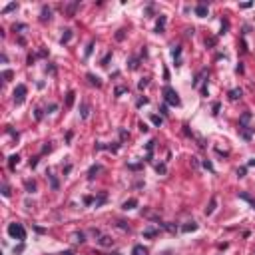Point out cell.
<instances>
[{
    "label": "cell",
    "instance_id": "4fadbf2b",
    "mask_svg": "<svg viewBox=\"0 0 255 255\" xmlns=\"http://www.w3.org/2000/svg\"><path fill=\"white\" fill-rule=\"evenodd\" d=\"M195 229H198V223H195V221H189L188 225L181 227V231H185V233H189V231H195Z\"/></svg>",
    "mask_w": 255,
    "mask_h": 255
},
{
    "label": "cell",
    "instance_id": "30bf717a",
    "mask_svg": "<svg viewBox=\"0 0 255 255\" xmlns=\"http://www.w3.org/2000/svg\"><path fill=\"white\" fill-rule=\"evenodd\" d=\"M215 205H217V198H211V201H209V207H205V215H211V213L215 211Z\"/></svg>",
    "mask_w": 255,
    "mask_h": 255
},
{
    "label": "cell",
    "instance_id": "ac0fdd59",
    "mask_svg": "<svg viewBox=\"0 0 255 255\" xmlns=\"http://www.w3.org/2000/svg\"><path fill=\"white\" fill-rule=\"evenodd\" d=\"M88 80H90V84H94V86H102L100 78H98V76H94V74H88Z\"/></svg>",
    "mask_w": 255,
    "mask_h": 255
},
{
    "label": "cell",
    "instance_id": "3957f363",
    "mask_svg": "<svg viewBox=\"0 0 255 255\" xmlns=\"http://www.w3.org/2000/svg\"><path fill=\"white\" fill-rule=\"evenodd\" d=\"M24 96H26V86L24 84H18L14 90V102L16 104H22L24 102Z\"/></svg>",
    "mask_w": 255,
    "mask_h": 255
},
{
    "label": "cell",
    "instance_id": "d590c367",
    "mask_svg": "<svg viewBox=\"0 0 255 255\" xmlns=\"http://www.w3.org/2000/svg\"><path fill=\"white\" fill-rule=\"evenodd\" d=\"M110 58H112V54H106V56H104V60H102V66H106V64H108V60H110Z\"/></svg>",
    "mask_w": 255,
    "mask_h": 255
},
{
    "label": "cell",
    "instance_id": "f546056e",
    "mask_svg": "<svg viewBox=\"0 0 255 255\" xmlns=\"http://www.w3.org/2000/svg\"><path fill=\"white\" fill-rule=\"evenodd\" d=\"M148 84H149V80H148V78H144V80H142V82L138 84V88H140V90H144V88L148 86Z\"/></svg>",
    "mask_w": 255,
    "mask_h": 255
},
{
    "label": "cell",
    "instance_id": "ffe728a7",
    "mask_svg": "<svg viewBox=\"0 0 255 255\" xmlns=\"http://www.w3.org/2000/svg\"><path fill=\"white\" fill-rule=\"evenodd\" d=\"M158 233H159L158 229H145L144 231V237H145V239H149V237H155Z\"/></svg>",
    "mask_w": 255,
    "mask_h": 255
},
{
    "label": "cell",
    "instance_id": "4dcf8cb0",
    "mask_svg": "<svg viewBox=\"0 0 255 255\" xmlns=\"http://www.w3.org/2000/svg\"><path fill=\"white\" fill-rule=\"evenodd\" d=\"M148 98H140V100H138V108H142V106H145V104H148Z\"/></svg>",
    "mask_w": 255,
    "mask_h": 255
},
{
    "label": "cell",
    "instance_id": "484cf974",
    "mask_svg": "<svg viewBox=\"0 0 255 255\" xmlns=\"http://www.w3.org/2000/svg\"><path fill=\"white\" fill-rule=\"evenodd\" d=\"M179 54H181V46H175V48L172 50V56L173 58H179Z\"/></svg>",
    "mask_w": 255,
    "mask_h": 255
},
{
    "label": "cell",
    "instance_id": "5b68a950",
    "mask_svg": "<svg viewBox=\"0 0 255 255\" xmlns=\"http://www.w3.org/2000/svg\"><path fill=\"white\" fill-rule=\"evenodd\" d=\"M239 134L245 138V140H251L253 138V128L251 126H247V128H243V126H239Z\"/></svg>",
    "mask_w": 255,
    "mask_h": 255
},
{
    "label": "cell",
    "instance_id": "60d3db41",
    "mask_svg": "<svg viewBox=\"0 0 255 255\" xmlns=\"http://www.w3.org/2000/svg\"><path fill=\"white\" fill-rule=\"evenodd\" d=\"M155 169H158L159 173H165V165H155Z\"/></svg>",
    "mask_w": 255,
    "mask_h": 255
},
{
    "label": "cell",
    "instance_id": "8d00e7d4",
    "mask_svg": "<svg viewBox=\"0 0 255 255\" xmlns=\"http://www.w3.org/2000/svg\"><path fill=\"white\" fill-rule=\"evenodd\" d=\"M130 68H132V70H136V68H138V60H136V58L130 62Z\"/></svg>",
    "mask_w": 255,
    "mask_h": 255
},
{
    "label": "cell",
    "instance_id": "e0dca14e",
    "mask_svg": "<svg viewBox=\"0 0 255 255\" xmlns=\"http://www.w3.org/2000/svg\"><path fill=\"white\" fill-rule=\"evenodd\" d=\"M70 38H72V30H64V36L60 38V42L66 44V42H70Z\"/></svg>",
    "mask_w": 255,
    "mask_h": 255
},
{
    "label": "cell",
    "instance_id": "7dc6e473",
    "mask_svg": "<svg viewBox=\"0 0 255 255\" xmlns=\"http://www.w3.org/2000/svg\"><path fill=\"white\" fill-rule=\"evenodd\" d=\"M62 255H74V253H72V251H66V253H62Z\"/></svg>",
    "mask_w": 255,
    "mask_h": 255
},
{
    "label": "cell",
    "instance_id": "9c48e42d",
    "mask_svg": "<svg viewBox=\"0 0 255 255\" xmlns=\"http://www.w3.org/2000/svg\"><path fill=\"white\" fill-rule=\"evenodd\" d=\"M136 205H138V199H136V198H132V199H128V201L122 203V207H124V209H134Z\"/></svg>",
    "mask_w": 255,
    "mask_h": 255
},
{
    "label": "cell",
    "instance_id": "e575fe53",
    "mask_svg": "<svg viewBox=\"0 0 255 255\" xmlns=\"http://www.w3.org/2000/svg\"><path fill=\"white\" fill-rule=\"evenodd\" d=\"M219 108H221V106H219V102H215V104H213V114H219Z\"/></svg>",
    "mask_w": 255,
    "mask_h": 255
},
{
    "label": "cell",
    "instance_id": "f6af8a7d",
    "mask_svg": "<svg viewBox=\"0 0 255 255\" xmlns=\"http://www.w3.org/2000/svg\"><path fill=\"white\" fill-rule=\"evenodd\" d=\"M162 114H164V116L169 114V112H168V106H162Z\"/></svg>",
    "mask_w": 255,
    "mask_h": 255
},
{
    "label": "cell",
    "instance_id": "cb8c5ba5",
    "mask_svg": "<svg viewBox=\"0 0 255 255\" xmlns=\"http://www.w3.org/2000/svg\"><path fill=\"white\" fill-rule=\"evenodd\" d=\"M88 114H90V106H88V104H82V118L84 120L88 118Z\"/></svg>",
    "mask_w": 255,
    "mask_h": 255
},
{
    "label": "cell",
    "instance_id": "8fae6325",
    "mask_svg": "<svg viewBox=\"0 0 255 255\" xmlns=\"http://www.w3.org/2000/svg\"><path fill=\"white\" fill-rule=\"evenodd\" d=\"M164 28H165V16H159L158 26H155V32H158V34H162V32H164Z\"/></svg>",
    "mask_w": 255,
    "mask_h": 255
},
{
    "label": "cell",
    "instance_id": "8992f818",
    "mask_svg": "<svg viewBox=\"0 0 255 255\" xmlns=\"http://www.w3.org/2000/svg\"><path fill=\"white\" fill-rule=\"evenodd\" d=\"M132 255H149V251L145 249L144 245H134V249H132Z\"/></svg>",
    "mask_w": 255,
    "mask_h": 255
},
{
    "label": "cell",
    "instance_id": "277c9868",
    "mask_svg": "<svg viewBox=\"0 0 255 255\" xmlns=\"http://www.w3.org/2000/svg\"><path fill=\"white\" fill-rule=\"evenodd\" d=\"M195 14H198L199 18H205L207 16V4L205 2H199V4L195 6Z\"/></svg>",
    "mask_w": 255,
    "mask_h": 255
},
{
    "label": "cell",
    "instance_id": "44dd1931",
    "mask_svg": "<svg viewBox=\"0 0 255 255\" xmlns=\"http://www.w3.org/2000/svg\"><path fill=\"white\" fill-rule=\"evenodd\" d=\"M100 245H102V247H108V245H112V239H110L108 235H102V237H100Z\"/></svg>",
    "mask_w": 255,
    "mask_h": 255
},
{
    "label": "cell",
    "instance_id": "f1b7e54d",
    "mask_svg": "<svg viewBox=\"0 0 255 255\" xmlns=\"http://www.w3.org/2000/svg\"><path fill=\"white\" fill-rule=\"evenodd\" d=\"M2 195H4V198H8V195H10V188L6 185V183L2 185Z\"/></svg>",
    "mask_w": 255,
    "mask_h": 255
},
{
    "label": "cell",
    "instance_id": "1f68e13d",
    "mask_svg": "<svg viewBox=\"0 0 255 255\" xmlns=\"http://www.w3.org/2000/svg\"><path fill=\"white\" fill-rule=\"evenodd\" d=\"M92 48H94V42H90V44H88V48H86V58L92 54Z\"/></svg>",
    "mask_w": 255,
    "mask_h": 255
},
{
    "label": "cell",
    "instance_id": "b9f144b4",
    "mask_svg": "<svg viewBox=\"0 0 255 255\" xmlns=\"http://www.w3.org/2000/svg\"><path fill=\"white\" fill-rule=\"evenodd\" d=\"M237 175H239V178H243V175H245V168H241V169H237Z\"/></svg>",
    "mask_w": 255,
    "mask_h": 255
},
{
    "label": "cell",
    "instance_id": "603a6c76",
    "mask_svg": "<svg viewBox=\"0 0 255 255\" xmlns=\"http://www.w3.org/2000/svg\"><path fill=\"white\" fill-rule=\"evenodd\" d=\"M18 155H10V162H8V165H10V169H14V164H18Z\"/></svg>",
    "mask_w": 255,
    "mask_h": 255
},
{
    "label": "cell",
    "instance_id": "bcb514c9",
    "mask_svg": "<svg viewBox=\"0 0 255 255\" xmlns=\"http://www.w3.org/2000/svg\"><path fill=\"white\" fill-rule=\"evenodd\" d=\"M118 223H120L122 229H128V223H126V221H118Z\"/></svg>",
    "mask_w": 255,
    "mask_h": 255
},
{
    "label": "cell",
    "instance_id": "7c38bea8",
    "mask_svg": "<svg viewBox=\"0 0 255 255\" xmlns=\"http://www.w3.org/2000/svg\"><path fill=\"white\" fill-rule=\"evenodd\" d=\"M50 14H52V12H50V8H48V6H42V16H40V20H42V22L50 20Z\"/></svg>",
    "mask_w": 255,
    "mask_h": 255
},
{
    "label": "cell",
    "instance_id": "9a60e30c",
    "mask_svg": "<svg viewBox=\"0 0 255 255\" xmlns=\"http://www.w3.org/2000/svg\"><path fill=\"white\" fill-rule=\"evenodd\" d=\"M241 94H243V92H241L239 88H235V90H231V92H229V98H231V100H239Z\"/></svg>",
    "mask_w": 255,
    "mask_h": 255
},
{
    "label": "cell",
    "instance_id": "7402d4cb",
    "mask_svg": "<svg viewBox=\"0 0 255 255\" xmlns=\"http://www.w3.org/2000/svg\"><path fill=\"white\" fill-rule=\"evenodd\" d=\"M2 78L8 82V80H12V78H14V72H12V70H4V72H2Z\"/></svg>",
    "mask_w": 255,
    "mask_h": 255
},
{
    "label": "cell",
    "instance_id": "d6986e66",
    "mask_svg": "<svg viewBox=\"0 0 255 255\" xmlns=\"http://www.w3.org/2000/svg\"><path fill=\"white\" fill-rule=\"evenodd\" d=\"M74 92H68V96H66V108H72V104H74Z\"/></svg>",
    "mask_w": 255,
    "mask_h": 255
},
{
    "label": "cell",
    "instance_id": "836d02e7",
    "mask_svg": "<svg viewBox=\"0 0 255 255\" xmlns=\"http://www.w3.org/2000/svg\"><path fill=\"white\" fill-rule=\"evenodd\" d=\"M76 241L78 243H84V233H76Z\"/></svg>",
    "mask_w": 255,
    "mask_h": 255
},
{
    "label": "cell",
    "instance_id": "ab89813d",
    "mask_svg": "<svg viewBox=\"0 0 255 255\" xmlns=\"http://www.w3.org/2000/svg\"><path fill=\"white\" fill-rule=\"evenodd\" d=\"M140 130H142V132H144V134H145V132H148V126H145V124H144V122H140Z\"/></svg>",
    "mask_w": 255,
    "mask_h": 255
},
{
    "label": "cell",
    "instance_id": "52a82bcc",
    "mask_svg": "<svg viewBox=\"0 0 255 255\" xmlns=\"http://www.w3.org/2000/svg\"><path fill=\"white\" fill-rule=\"evenodd\" d=\"M251 122V114L249 112H243L241 114V118H239V126H243V128H247V124Z\"/></svg>",
    "mask_w": 255,
    "mask_h": 255
},
{
    "label": "cell",
    "instance_id": "d4e9b609",
    "mask_svg": "<svg viewBox=\"0 0 255 255\" xmlns=\"http://www.w3.org/2000/svg\"><path fill=\"white\" fill-rule=\"evenodd\" d=\"M152 122H154L155 126H162V122H164V118H162V116H152Z\"/></svg>",
    "mask_w": 255,
    "mask_h": 255
},
{
    "label": "cell",
    "instance_id": "4316f807",
    "mask_svg": "<svg viewBox=\"0 0 255 255\" xmlns=\"http://www.w3.org/2000/svg\"><path fill=\"white\" fill-rule=\"evenodd\" d=\"M14 8H16V2H10V4L6 6L4 10H2V12H4V14H6V12H12V10H14Z\"/></svg>",
    "mask_w": 255,
    "mask_h": 255
},
{
    "label": "cell",
    "instance_id": "c3c4849f",
    "mask_svg": "<svg viewBox=\"0 0 255 255\" xmlns=\"http://www.w3.org/2000/svg\"><path fill=\"white\" fill-rule=\"evenodd\" d=\"M110 255H122V253H110Z\"/></svg>",
    "mask_w": 255,
    "mask_h": 255
},
{
    "label": "cell",
    "instance_id": "7bdbcfd3",
    "mask_svg": "<svg viewBox=\"0 0 255 255\" xmlns=\"http://www.w3.org/2000/svg\"><path fill=\"white\" fill-rule=\"evenodd\" d=\"M52 188L58 189V179H56V178H52Z\"/></svg>",
    "mask_w": 255,
    "mask_h": 255
},
{
    "label": "cell",
    "instance_id": "83f0119b",
    "mask_svg": "<svg viewBox=\"0 0 255 255\" xmlns=\"http://www.w3.org/2000/svg\"><path fill=\"white\" fill-rule=\"evenodd\" d=\"M124 92H128V88H126V86H120V88H116V96H122Z\"/></svg>",
    "mask_w": 255,
    "mask_h": 255
},
{
    "label": "cell",
    "instance_id": "ba28073f",
    "mask_svg": "<svg viewBox=\"0 0 255 255\" xmlns=\"http://www.w3.org/2000/svg\"><path fill=\"white\" fill-rule=\"evenodd\" d=\"M207 76V70H201V72L195 76V80H193V88H198L199 86V82H203V78Z\"/></svg>",
    "mask_w": 255,
    "mask_h": 255
},
{
    "label": "cell",
    "instance_id": "5bb4252c",
    "mask_svg": "<svg viewBox=\"0 0 255 255\" xmlns=\"http://www.w3.org/2000/svg\"><path fill=\"white\" fill-rule=\"evenodd\" d=\"M24 188H26V191H28V193H32V191H36V183L30 181V179H26V181H24Z\"/></svg>",
    "mask_w": 255,
    "mask_h": 255
},
{
    "label": "cell",
    "instance_id": "2e32d148",
    "mask_svg": "<svg viewBox=\"0 0 255 255\" xmlns=\"http://www.w3.org/2000/svg\"><path fill=\"white\" fill-rule=\"evenodd\" d=\"M100 172H102V165H92L90 168V179H94L96 173H100Z\"/></svg>",
    "mask_w": 255,
    "mask_h": 255
},
{
    "label": "cell",
    "instance_id": "6da1fadb",
    "mask_svg": "<svg viewBox=\"0 0 255 255\" xmlns=\"http://www.w3.org/2000/svg\"><path fill=\"white\" fill-rule=\"evenodd\" d=\"M8 235L14 239H26V229L22 227V223H10L8 225Z\"/></svg>",
    "mask_w": 255,
    "mask_h": 255
},
{
    "label": "cell",
    "instance_id": "74e56055",
    "mask_svg": "<svg viewBox=\"0 0 255 255\" xmlns=\"http://www.w3.org/2000/svg\"><path fill=\"white\" fill-rule=\"evenodd\" d=\"M12 28H14V32H16V30H24L26 26H24V24H14V26H12Z\"/></svg>",
    "mask_w": 255,
    "mask_h": 255
},
{
    "label": "cell",
    "instance_id": "7a4b0ae2",
    "mask_svg": "<svg viewBox=\"0 0 255 255\" xmlns=\"http://www.w3.org/2000/svg\"><path fill=\"white\" fill-rule=\"evenodd\" d=\"M164 98H165V102H168L169 106H179V104H181V100H179V96H178V92L172 90L169 86L164 88Z\"/></svg>",
    "mask_w": 255,
    "mask_h": 255
},
{
    "label": "cell",
    "instance_id": "d6a6232c",
    "mask_svg": "<svg viewBox=\"0 0 255 255\" xmlns=\"http://www.w3.org/2000/svg\"><path fill=\"white\" fill-rule=\"evenodd\" d=\"M203 168H207V169H209V172H213V165H211V162H207V159H205V162H203Z\"/></svg>",
    "mask_w": 255,
    "mask_h": 255
},
{
    "label": "cell",
    "instance_id": "f35d334b",
    "mask_svg": "<svg viewBox=\"0 0 255 255\" xmlns=\"http://www.w3.org/2000/svg\"><path fill=\"white\" fill-rule=\"evenodd\" d=\"M227 28H229V24H227V22H223V24H221V34H225Z\"/></svg>",
    "mask_w": 255,
    "mask_h": 255
},
{
    "label": "cell",
    "instance_id": "ee69618b",
    "mask_svg": "<svg viewBox=\"0 0 255 255\" xmlns=\"http://www.w3.org/2000/svg\"><path fill=\"white\" fill-rule=\"evenodd\" d=\"M116 38H118V40H122V38H124V30H120V32L116 34Z\"/></svg>",
    "mask_w": 255,
    "mask_h": 255
}]
</instances>
